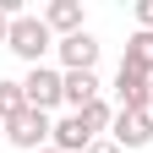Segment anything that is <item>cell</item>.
Wrapping results in <instances>:
<instances>
[{
	"mask_svg": "<svg viewBox=\"0 0 153 153\" xmlns=\"http://www.w3.org/2000/svg\"><path fill=\"white\" fill-rule=\"evenodd\" d=\"M55 44H60V38L49 33L44 16H16V22H11V38H6V49L16 55V60H27V71L44 66V55H49Z\"/></svg>",
	"mask_w": 153,
	"mask_h": 153,
	"instance_id": "cell-1",
	"label": "cell"
},
{
	"mask_svg": "<svg viewBox=\"0 0 153 153\" xmlns=\"http://www.w3.org/2000/svg\"><path fill=\"white\" fill-rule=\"evenodd\" d=\"M22 93H27V109H55V104H66V71H55V66H33L22 76Z\"/></svg>",
	"mask_w": 153,
	"mask_h": 153,
	"instance_id": "cell-2",
	"label": "cell"
},
{
	"mask_svg": "<svg viewBox=\"0 0 153 153\" xmlns=\"http://www.w3.org/2000/svg\"><path fill=\"white\" fill-rule=\"evenodd\" d=\"M6 142H16L22 153H44V148L55 142V120H49L44 109H22V115L6 126Z\"/></svg>",
	"mask_w": 153,
	"mask_h": 153,
	"instance_id": "cell-3",
	"label": "cell"
},
{
	"mask_svg": "<svg viewBox=\"0 0 153 153\" xmlns=\"http://www.w3.org/2000/svg\"><path fill=\"white\" fill-rule=\"evenodd\" d=\"M109 142L120 148V153H137V148H148V142H153V120H148V109H115Z\"/></svg>",
	"mask_w": 153,
	"mask_h": 153,
	"instance_id": "cell-4",
	"label": "cell"
},
{
	"mask_svg": "<svg viewBox=\"0 0 153 153\" xmlns=\"http://www.w3.org/2000/svg\"><path fill=\"white\" fill-rule=\"evenodd\" d=\"M55 55H60L66 71H93V66H99V38H93V33H71V38L55 44Z\"/></svg>",
	"mask_w": 153,
	"mask_h": 153,
	"instance_id": "cell-5",
	"label": "cell"
},
{
	"mask_svg": "<svg viewBox=\"0 0 153 153\" xmlns=\"http://www.w3.org/2000/svg\"><path fill=\"white\" fill-rule=\"evenodd\" d=\"M115 93H120V109H148V93H153V76H142V71L120 66V71H115Z\"/></svg>",
	"mask_w": 153,
	"mask_h": 153,
	"instance_id": "cell-6",
	"label": "cell"
},
{
	"mask_svg": "<svg viewBox=\"0 0 153 153\" xmlns=\"http://www.w3.org/2000/svg\"><path fill=\"white\" fill-rule=\"evenodd\" d=\"M93 142H99V137L88 131V120H82V115H66V120H55V142H49V148H60V153H88Z\"/></svg>",
	"mask_w": 153,
	"mask_h": 153,
	"instance_id": "cell-7",
	"label": "cell"
},
{
	"mask_svg": "<svg viewBox=\"0 0 153 153\" xmlns=\"http://www.w3.org/2000/svg\"><path fill=\"white\" fill-rule=\"evenodd\" d=\"M44 22H49V33H60V38L88 33L82 27V0H49V6H44Z\"/></svg>",
	"mask_w": 153,
	"mask_h": 153,
	"instance_id": "cell-8",
	"label": "cell"
},
{
	"mask_svg": "<svg viewBox=\"0 0 153 153\" xmlns=\"http://www.w3.org/2000/svg\"><path fill=\"white\" fill-rule=\"evenodd\" d=\"M66 104H71V115H82L88 104H99V76L93 71H66Z\"/></svg>",
	"mask_w": 153,
	"mask_h": 153,
	"instance_id": "cell-9",
	"label": "cell"
},
{
	"mask_svg": "<svg viewBox=\"0 0 153 153\" xmlns=\"http://www.w3.org/2000/svg\"><path fill=\"white\" fill-rule=\"evenodd\" d=\"M120 66H131V71L153 76V33H148V27H137V33L126 38V55H120Z\"/></svg>",
	"mask_w": 153,
	"mask_h": 153,
	"instance_id": "cell-10",
	"label": "cell"
},
{
	"mask_svg": "<svg viewBox=\"0 0 153 153\" xmlns=\"http://www.w3.org/2000/svg\"><path fill=\"white\" fill-rule=\"evenodd\" d=\"M27 109V93H22V82H0V120H16V115Z\"/></svg>",
	"mask_w": 153,
	"mask_h": 153,
	"instance_id": "cell-11",
	"label": "cell"
},
{
	"mask_svg": "<svg viewBox=\"0 0 153 153\" xmlns=\"http://www.w3.org/2000/svg\"><path fill=\"white\" fill-rule=\"evenodd\" d=\"M82 120H88V131H93V137H99V131H109V126H115V109L99 99V104H88V109H82Z\"/></svg>",
	"mask_w": 153,
	"mask_h": 153,
	"instance_id": "cell-12",
	"label": "cell"
},
{
	"mask_svg": "<svg viewBox=\"0 0 153 153\" xmlns=\"http://www.w3.org/2000/svg\"><path fill=\"white\" fill-rule=\"evenodd\" d=\"M11 22H16V11H11V6H0V44L11 38Z\"/></svg>",
	"mask_w": 153,
	"mask_h": 153,
	"instance_id": "cell-13",
	"label": "cell"
},
{
	"mask_svg": "<svg viewBox=\"0 0 153 153\" xmlns=\"http://www.w3.org/2000/svg\"><path fill=\"white\" fill-rule=\"evenodd\" d=\"M137 22H142V27L153 33V0H142V6H137Z\"/></svg>",
	"mask_w": 153,
	"mask_h": 153,
	"instance_id": "cell-14",
	"label": "cell"
},
{
	"mask_svg": "<svg viewBox=\"0 0 153 153\" xmlns=\"http://www.w3.org/2000/svg\"><path fill=\"white\" fill-rule=\"evenodd\" d=\"M88 153H120V148H115V142H109V137H99V142H93V148H88Z\"/></svg>",
	"mask_w": 153,
	"mask_h": 153,
	"instance_id": "cell-15",
	"label": "cell"
},
{
	"mask_svg": "<svg viewBox=\"0 0 153 153\" xmlns=\"http://www.w3.org/2000/svg\"><path fill=\"white\" fill-rule=\"evenodd\" d=\"M148 120H153V93H148Z\"/></svg>",
	"mask_w": 153,
	"mask_h": 153,
	"instance_id": "cell-16",
	"label": "cell"
},
{
	"mask_svg": "<svg viewBox=\"0 0 153 153\" xmlns=\"http://www.w3.org/2000/svg\"><path fill=\"white\" fill-rule=\"evenodd\" d=\"M0 137H6V120H0Z\"/></svg>",
	"mask_w": 153,
	"mask_h": 153,
	"instance_id": "cell-17",
	"label": "cell"
},
{
	"mask_svg": "<svg viewBox=\"0 0 153 153\" xmlns=\"http://www.w3.org/2000/svg\"><path fill=\"white\" fill-rule=\"evenodd\" d=\"M44 153H60V148H44Z\"/></svg>",
	"mask_w": 153,
	"mask_h": 153,
	"instance_id": "cell-18",
	"label": "cell"
}]
</instances>
